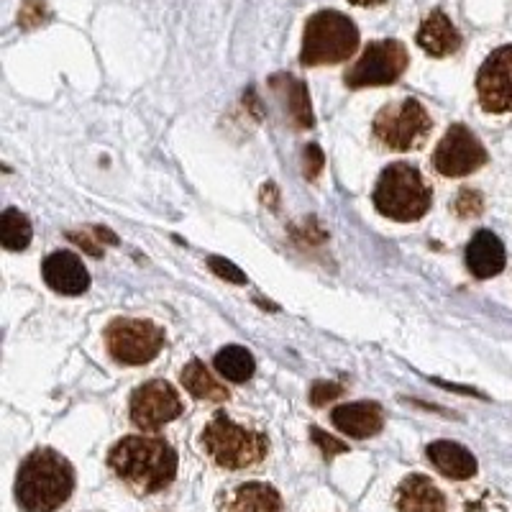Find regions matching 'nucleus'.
Listing matches in <instances>:
<instances>
[{"instance_id":"1","label":"nucleus","mask_w":512,"mask_h":512,"mask_svg":"<svg viewBox=\"0 0 512 512\" xmlns=\"http://www.w3.org/2000/svg\"><path fill=\"white\" fill-rule=\"evenodd\" d=\"M177 451L164 438L126 436L111 448V472L136 495H157L175 482Z\"/></svg>"},{"instance_id":"2","label":"nucleus","mask_w":512,"mask_h":512,"mask_svg":"<svg viewBox=\"0 0 512 512\" xmlns=\"http://www.w3.org/2000/svg\"><path fill=\"white\" fill-rule=\"evenodd\" d=\"M75 492V469L54 448H36L16 474V502L24 512H57Z\"/></svg>"},{"instance_id":"3","label":"nucleus","mask_w":512,"mask_h":512,"mask_svg":"<svg viewBox=\"0 0 512 512\" xmlns=\"http://www.w3.org/2000/svg\"><path fill=\"white\" fill-rule=\"evenodd\" d=\"M372 200L374 208L384 218L397 223H413L431 210L433 192L418 167L408 162H395L379 175Z\"/></svg>"},{"instance_id":"4","label":"nucleus","mask_w":512,"mask_h":512,"mask_svg":"<svg viewBox=\"0 0 512 512\" xmlns=\"http://www.w3.org/2000/svg\"><path fill=\"white\" fill-rule=\"evenodd\" d=\"M200 443H203L205 454L213 459V464L228 469V472L262 464L269 454V438L264 433L233 423L223 413L213 415V420L205 425L200 433Z\"/></svg>"},{"instance_id":"5","label":"nucleus","mask_w":512,"mask_h":512,"mask_svg":"<svg viewBox=\"0 0 512 512\" xmlns=\"http://www.w3.org/2000/svg\"><path fill=\"white\" fill-rule=\"evenodd\" d=\"M359 49V29L338 11H318L308 18L300 49L303 67L346 62Z\"/></svg>"},{"instance_id":"6","label":"nucleus","mask_w":512,"mask_h":512,"mask_svg":"<svg viewBox=\"0 0 512 512\" xmlns=\"http://www.w3.org/2000/svg\"><path fill=\"white\" fill-rule=\"evenodd\" d=\"M433 121L423 103L415 98L397 100V103L384 105L374 116L372 131L377 141L392 152H413L420 149L431 134Z\"/></svg>"},{"instance_id":"7","label":"nucleus","mask_w":512,"mask_h":512,"mask_svg":"<svg viewBox=\"0 0 512 512\" xmlns=\"http://www.w3.org/2000/svg\"><path fill=\"white\" fill-rule=\"evenodd\" d=\"M105 349L118 364L141 367L159 356L167 344L162 328L146 318H116L108 323L103 333Z\"/></svg>"},{"instance_id":"8","label":"nucleus","mask_w":512,"mask_h":512,"mask_svg":"<svg viewBox=\"0 0 512 512\" xmlns=\"http://www.w3.org/2000/svg\"><path fill=\"white\" fill-rule=\"evenodd\" d=\"M408 49L397 39L372 41L364 47L361 57L356 59L354 67L346 72V85L351 90L359 88H382L392 85L408 70Z\"/></svg>"},{"instance_id":"9","label":"nucleus","mask_w":512,"mask_h":512,"mask_svg":"<svg viewBox=\"0 0 512 512\" xmlns=\"http://www.w3.org/2000/svg\"><path fill=\"white\" fill-rule=\"evenodd\" d=\"M182 410L185 405L180 400V392L164 379H152V382L136 387L131 395V405H128L131 423L141 431H159L169 420L180 418Z\"/></svg>"},{"instance_id":"10","label":"nucleus","mask_w":512,"mask_h":512,"mask_svg":"<svg viewBox=\"0 0 512 512\" xmlns=\"http://www.w3.org/2000/svg\"><path fill=\"white\" fill-rule=\"evenodd\" d=\"M487 164V149L482 141L461 123L448 128L433 154V167L443 177H466Z\"/></svg>"},{"instance_id":"11","label":"nucleus","mask_w":512,"mask_h":512,"mask_svg":"<svg viewBox=\"0 0 512 512\" xmlns=\"http://www.w3.org/2000/svg\"><path fill=\"white\" fill-rule=\"evenodd\" d=\"M477 95L487 113H512V44L484 59L477 72Z\"/></svg>"},{"instance_id":"12","label":"nucleus","mask_w":512,"mask_h":512,"mask_svg":"<svg viewBox=\"0 0 512 512\" xmlns=\"http://www.w3.org/2000/svg\"><path fill=\"white\" fill-rule=\"evenodd\" d=\"M41 277L59 295H82L90 287V272L72 251H54L41 264Z\"/></svg>"},{"instance_id":"13","label":"nucleus","mask_w":512,"mask_h":512,"mask_svg":"<svg viewBox=\"0 0 512 512\" xmlns=\"http://www.w3.org/2000/svg\"><path fill=\"white\" fill-rule=\"evenodd\" d=\"M333 425L351 438H372L384 428V410L379 402H346L331 413Z\"/></svg>"},{"instance_id":"14","label":"nucleus","mask_w":512,"mask_h":512,"mask_svg":"<svg viewBox=\"0 0 512 512\" xmlns=\"http://www.w3.org/2000/svg\"><path fill=\"white\" fill-rule=\"evenodd\" d=\"M505 244L492 231H479L466 246V267L477 280H489L505 269Z\"/></svg>"},{"instance_id":"15","label":"nucleus","mask_w":512,"mask_h":512,"mask_svg":"<svg viewBox=\"0 0 512 512\" xmlns=\"http://www.w3.org/2000/svg\"><path fill=\"white\" fill-rule=\"evenodd\" d=\"M395 505L397 512H443L446 510V497L428 477L410 474L397 487Z\"/></svg>"},{"instance_id":"16","label":"nucleus","mask_w":512,"mask_h":512,"mask_svg":"<svg viewBox=\"0 0 512 512\" xmlns=\"http://www.w3.org/2000/svg\"><path fill=\"white\" fill-rule=\"evenodd\" d=\"M425 456L436 466L438 472L448 479H456V482H464V479H472L477 474V459L466 446L456 441H433L425 448Z\"/></svg>"},{"instance_id":"17","label":"nucleus","mask_w":512,"mask_h":512,"mask_svg":"<svg viewBox=\"0 0 512 512\" xmlns=\"http://www.w3.org/2000/svg\"><path fill=\"white\" fill-rule=\"evenodd\" d=\"M418 44L423 52L431 57H448L461 49V34L454 26V21L443 11H433L431 16H425V21L418 29Z\"/></svg>"},{"instance_id":"18","label":"nucleus","mask_w":512,"mask_h":512,"mask_svg":"<svg viewBox=\"0 0 512 512\" xmlns=\"http://www.w3.org/2000/svg\"><path fill=\"white\" fill-rule=\"evenodd\" d=\"M223 512H285L282 495L272 484L246 482L226 497Z\"/></svg>"},{"instance_id":"19","label":"nucleus","mask_w":512,"mask_h":512,"mask_svg":"<svg viewBox=\"0 0 512 512\" xmlns=\"http://www.w3.org/2000/svg\"><path fill=\"white\" fill-rule=\"evenodd\" d=\"M272 88H280V95L285 98L287 113H290L292 123L297 128H310L313 126V105H310L308 85L303 80H295L290 75H277L272 77Z\"/></svg>"},{"instance_id":"20","label":"nucleus","mask_w":512,"mask_h":512,"mask_svg":"<svg viewBox=\"0 0 512 512\" xmlns=\"http://www.w3.org/2000/svg\"><path fill=\"white\" fill-rule=\"evenodd\" d=\"M180 379H182V387H185L192 397H198V400H208V402L228 400L226 384L218 382V379L205 369V364L200 359H192L190 364L182 369Z\"/></svg>"},{"instance_id":"21","label":"nucleus","mask_w":512,"mask_h":512,"mask_svg":"<svg viewBox=\"0 0 512 512\" xmlns=\"http://www.w3.org/2000/svg\"><path fill=\"white\" fill-rule=\"evenodd\" d=\"M213 364H216L218 374H221L223 379L236 384L249 382L256 372L254 354H251L249 349H244V346H226V349L218 351Z\"/></svg>"},{"instance_id":"22","label":"nucleus","mask_w":512,"mask_h":512,"mask_svg":"<svg viewBox=\"0 0 512 512\" xmlns=\"http://www.w3.org/2000/svg\"><path fill=\"white\" fill-rule=\"evenodd\" d=\"M31 236H34L31 223L21 210L16 208L3 210V216H0V241H3V246H6L8 251L29 249Z\"/></svg>"},{"instance_id":"23","label":"nucleus","mask_w":512,"mask_h":512,"mask_svg":"<svg viewBox=\"0 0 512 512\" xmlns=\"http://www.w3.org/2000/svg\"><path fill=\"white\" fill-rule=\"evenodd\" d=\"M49 21V8L47 0H24V6H21V13H18V26L26 31L39 29L41 24H47Z\"/></svg>"},{"instance_id":"24","label":"nucleus","mask_w":512,"mask_h":512,"mask_svg":"<svg viewBox=\"0 0 512 512\" xmlns=\"http://www.w3.org/2000/svg\"><path fill=\"white\" fill-rule=\"evenodd\" d=\"M208 267H210V272L216 274V277H221V280L233 282V285H246V274L241 272L236 264L228 262V259H221V256H210Z\"/></svg>"},{"instance_id":"25","label":"nucleus","mask_w":512,"mask_h":512,"mask_svg":"<svg viewBox=\"0 0 512 512\" xmlns=\"http://www.w3.org/2000/svg\"><path fill=\"white\" fill-rule=\"evenodd\" d=\"M341 395H344V387L336 382H326V379H318V382H313V387H310V402H313L315 408H323L326 402H333Z\"/></svg>"},{"instance_id":"26","label":"nucleus","mask_w":512,"mask_h":512,"mask_svg":"<svg viewBox=\"0 0 512 512\" xmlns=\"http://www.w3.org/2000/svg\"><path fill=\"white\" fill-rule=\"evenodd\" d=\"M484 208V198H482V192L477 190H461L459 192V200H456V213H459L461 218H474L479 216Z\"/></svg>"},{"instance_id":"27","label":"nucleus","mask_w":512,"mask_h":512,"mask_svg":"<svg viewBox=\"0 0 512 512\" xmlns=\"http://www.w3.org/2000/svg\"><path fill=\"white\" fill-rule=\"evenodd\" d=\"M310 436H313V443L320 448V451H323V456H326V459H333V456L346 454V451H349V446H346V443H341L338 438L328 436V433H323L320 428H310Z\"/></svg>"},{"instance_id":"28","label":"nucleus","mask_w":512,"mask_h":512,"mask_svg":"<svg viewBox=\"0 0 512 512\" xmlns=\"http://www.w3.org/2000/svg\"><path fill=\"white\" fill-rule=\"evenodd\" d=\"M323 164H326V157H323V149L318 144L305 146L303 152V172L308 180H318V175L323 172Z\"/></svg>"},{"instance_id":"29","label":"nucleus","mask_w":512,"mask_h":512,"mask_svg":"<svg viewBox=\"0 0 512 512\" xmlns=\"http://www.w3.org/2000/svg\"><path fill=\"white\" fill-rule=\"evenodd\" d=\"M70 239L75 241L77 246H82V249L88 251V254H93V256H100V254H103V251H100V246H95V244H93V239H90L88 233H70Z\"/></svg>"},{"instance_id":"30","label":"nucleus","mask_w":512,"mask_h":512,"mask_svg":"<svg viewBox=\"0 0 512 512\" xmlns=\"http://www.w3.org/2000/svg\"><path fill=\"white\" fill-rule=\"evenodd\" d=\"M351 6H361V8H372V6H382L384 0H349Z\"/></svg>"}]
</instances>
